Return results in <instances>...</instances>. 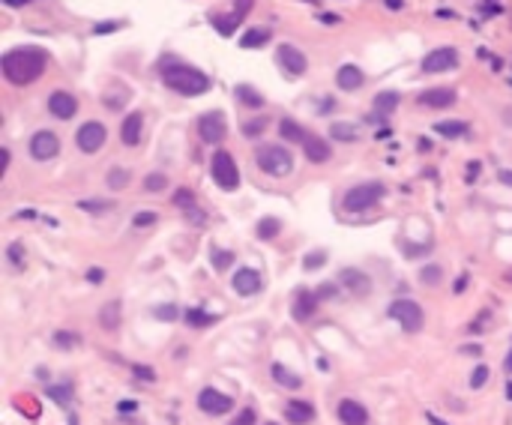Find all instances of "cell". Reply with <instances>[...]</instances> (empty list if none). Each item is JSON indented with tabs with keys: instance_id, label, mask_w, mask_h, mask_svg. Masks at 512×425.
<instances>
[{
	"instance_id": "cell-40",
	"label": "cell",
	"mask_w": 512,
	"mask_h": 425,
	"mask_svg": "<svg viewBox=\"0 0 512 425\" xmlns=\"http://www.w3.org/2000/svg\"><path fill=\"white\" fill-rule=\"evenodd\" d=\"M264 126H267L264 117H252V120H249V123L243 126V132H246L249 138H255V135H261V132H264Z\"/></svg>"
},
{
	"instance_id": "cell-23",
	"label": "cell",
	"mask_w": 512,
	"mask_h": 425,
	"mask_svg": "<svg viewBox=\"0 0 512 425\" xmlns=\"http://www.w3.org/2000/svg\"><path fill=\"white\" fill-rule=\"evenodd\" d=\"M99 327L108 330V332H114L117 327H120V300H111V303H105L99 309Z\"/></svg>"
},
{
	"instance_id": "cell-3",
	"label": "cell",
	"mask_w": 512,
	"mask_h": 425,
	"mask_svg": "<svg viewBox=\"0 0 512 425\" xmlns=\"http://www.w3.org/2000/svg\"><path fill=\"white\" fill-rule=\"evenodd\" d=\"M255 162L264 174H270V177H288V174L294 171V156L285 147H279V144H261L255 150Z\"/></svg>"
},
{
	"instance_id": "cell-35",
	"label": "cell",
	"mask_w": 512,
	"mask_h": 425,
	"mask_svg": "<svg viewBox=\"0 0 512 425\" xmlns=\"http://www.w3.org/2000/svg\"><path fill=\"white\" fill-rule=\"evenodd\" d=\"M441 278H444V270L437 267V263H429V267L419 270V282L422 285H441Z\"/></svg>"
},
{
	"instance_id": "cell-62",
	"label": "cell",
	"mask_w": 512,
	"mask_h": 425,
	"mask_svg": "<svg viewBox=\"0 0 512 425\" xmlns=\"http://www.w3.org/2000/svg\"><path fill=\"white\" fill-rule=\"evenodd\" d=\"M503 365H506V372H512V350L506 354V362H503Z\"/></svg>"
},
{
	"instance_id": "cell-34",
	"label": "cell",
	"mask_w": 512,
	"mask_h": 425,
	"mask_svg": "<svg viewBox=\"0 0 512 425\" xmlns=\"http://www.w3.org/2000/svg\"><path fill=\"white\" fill-rule=\"evenodd\" d=\"M330 132H333L335 141H357V138H360V132L350 126V123H333Z\"/></svg>"
},
{
	"instance_id": "cell-53",
	"label": "cell",
	"mask_w": 512,
	"mask_h": 425,
	"mask_svg": "<svg viewBox=\"0 0 512 425\" xmlns=\"http://www.w3.org/2000/svg\"><path fill=\"white\" fill-rule=\"evenodd\" d=\"M135 407H138L135 402H120V404H117V410H120V414H135Z\"/></svg>"
},
{
	"instance_id": "cell-49",
	"label": "cell",
	"mask_w": 512,
	"mask_h": 425,
	"mask_svg": "<svg viewBox=\"0 0 512 425\" xmlns=\"http://www.w3.org/2000/svg\"><path fill=\"white\" fill-rule=\"evenodd\" d=\"M234 4H237V6H234V16L246 19V16H249V9H252V4H255V0H234Z\"/></svg>"
},
{
	"instance_id": "cell-57",
	"label": "cell",
	"mask_w": 512,
	"mask_h": 425,
	"mask_svg": "<svg viewBox=\"0 0 512 425\" xmlns=\"http://www.w3.org/2000/svg\"><path fill=\"white\" fill-rule=\"evenodd\" d=\"M27 4H33V0H6V6H27Z\"/></svg>"
},
{
	"instance_id": "cell-28",
	"label": "cell",
	"mask_w": 512,
	"mask_h": 425,
	"mask_svg": "<svg viewBox=\"0 0 512 425\" xmlns=\"http://www.w3.org/2000/svg\"><path fill=\"white\" fill-rule=\"evenodd\" d=\"M240 21H243V19H240V16H234V12H231V16H216V12L210 16V24H213L222 36H231V33L240 27Z\"/></svg>"
},
{
	"instance_id": "cell-50",
	"label": "cell",
	"mask_w": 512,
	"mask_h": 425,
	"mask_svg": "<svg viewBox=\"0 0 512 425\" xmlns=\"http://www.w3.org/2000/svg\"><path fill=\"white\" fill-rule=\"evenodd\" d=\"M81 207H84V210H96V213H99V210H108L111 204H108V201H81Z\"/></svg>"
},
{
	"instance_id": "cell-27",
	"label": "cell",
	"mask_w": 512,
	"mask_h": 425,
	"mask_svg": "<svg viewBox=\"0 0 512 425\" xmlns=\"http://www.w3.org/2000/svg\"><path fill=\"white\" fill-rule=\"evenodd\" d=\"M273 377H276V384H282V387H288V389H300V387H303L300 374L288 372L282 362H273Z\"/></svg>"
},
{
	"instance_id": "cell-38",
	"label": "cell",
	"mask_w": 512,
	"mask_h": 425,
	"mask_svg": "<svg viewBox=\"0 0 512 425\" xmlns=\"http://www.w3.org/2000/svg\"><path fill=\"white\" fill-rule=\"evenodd\" d=\"M210 261H213V267H216V270H228L231 263H234V252H225V248H213V252H210Z\"/></svg>"
},
{
	"instance_id": "cell-37",
	"label": "cell",
	"mask_w": 512,
	"mask_h": 425,
	"mask_svg": "<svg viewBox=\"0 0 512 425\" xmlns=\"http://www.w3.org/2000/svg\"><path fill=\"white\" fill-rule=\"evenodd\" d=\"M46 392H48V399H54V402H61V404H69V399H72V387H69V384H57V387H46Z\"/></svg>"
},
{
	"instance_id": "cell-64",
	"label": "cell",
	"mask_w": 512,
	"mask_h": 425,
	"mask_svg": "<svg viewBox=\"0 0 512 425\" xmlns=\"http://www.w3.org/2000/svg\"><path fill=\"white\" fill-rule=\"evenodd\" d=\"M267 425H276V422H267Z\"/></svg>"
},
{
	"instance_id": "cell-51",
	"label": "cell",
	"mask_w": 512,
	"mask_h": 425,
	"mask_svg": "<svg viewBox=\"0 0 512 425\" xmlns=\"http://www.w3.org/2000/svg\"><path fill=\"white\" fill-rule=\"evenodd\" d=\"M315 294H318V300H327V297H333V294H335V285H333V282H327V285H320V288L315 290Z\"/></svg>"
},
{
	"instance_id": "cell-52",
	"label": "cell",
	"mask_w": 512,
	"mask_h": 425,
	"mask_svg": "<svg viewBox=\"0 0 512 425\" xmlns=\"http://www.w3.org/2000/svg\"><path fill=\"white\" fill-rule=\"evenodd\" d=\"M114 27H120V24H117V21H102V24L93 27V33H111Z\"/></svg>"
},
{
	"instance_id": "cell-33",
	"label": "cell",
	"mask_w": 512,
	"mask_h": 425,
	"mask_svg": "<svg viewBox=\"0 0 512 425\" xmlns=\"http://www.w3.org/2000/svg\"><path fill=\"white\" fill-rule=\"evenodd\" d=\"M144 189H147V192H165L168 189V177L162 171H153V174H147V177H144Z\"/></svg>"
},
{
	"instance_id": "cell-45",
	"label": "cell",
	"mask_w": 512,
	"mask_h": 425,
	"mask_svg": "<svg viewBox=\"0 0 512 425\" xmlns=\"http://www.w3.org/2000/svg\"><path fill=\"white\" fill-rule=\"evenodd\" d=\"M6 255H9V261H12V267H16V270L24 267V252H21V246H19V243H12V246L6 248Z\"/></svg>"
},
{
	"instance_id": "cell-22",
	"label": "cell",
	"mask_w": 512,
	"mask_h": 425,
	"mask_svg": "<svg viewBox=\"0 0 512 425\" xmlns=\"http://www.w3.org/2000/svg\"><path fill=\"white\" fill-rule=\"evenodd\" d=\"M362 81H365L362 72H360V66H354V63H345L339 72H335V84H339L342 90H348V93H350V90H360Z\"/></svg>"
},
{
	"instance_id": "cell-13",
	"label": "cell",
	"mask_w": 512,
	"mask_h": 425,
	"mask_svg": "<svg viewBox=\"0 0 512 425\" xmlns=\"http://www.w3.org/2000/svg\"><path fill=\"white\" fill-rule=\"evenodd\" d=\"M339 285H342L345 290H350L354 297H369V294H372V278H369V273H362V270H357V267H345V270L339 273Z\"/></svg>"
},
{
	"instance_id": "cell-60",
	"label": "cell",
	"mask_w": 512,
	"mask_h": 425,
	"mask_svg": "<svg viewBox=\"0 0 512 425\" xmlns=\"http://www.w3.org/2000/svg\"><path fill=\"white\" fill-rule=\"evenodd\" d=\"M476 171H479V165H476V162H471V171H467V180H474V177H476Z\"/></svg>"
},
{
	"instance_id": "cell-10",
	"label": "cell",
	"mask_w": 512,
	"mask_h": 425,
	"mask_svg": "<svg viewBox=\"0 0 512 425\" xmlns=\"http://www.w3.org/2000/svg\"><path fill=\"white\" fill-rule=\"evenodd\" d=\"M57 153H61V138H57L54 132L39 129L36 135L31 138V156L36 159V162H48V159H54Z\"/></svg>"
},
{
	"instance_id": "cell-1",
	"label": "cell",
	"mask_w": 512,
	"mask_h": 425,
	"mask_svg": "<svg viewBox=\"0 0 512 425\" xmlns=\"http://www.w3.org/2000/svg\"><path fill=\"white\" fill-rule=\"evenodd\" d=\"M48 54L36 48V46H24V48H12L0 57V69H4V78L16 87L33 84L42 72H46Z\"/></svg>"
},
{
	"instance_id": "cell-5",
	"label": "cell",
	"mask_w": 512,
	"mask_h": 425,
	"mask_svg": "<svg viewBox=\"0 0 512 425\" xmlns=\"http://www.w3.org/2000/svg\"><path fill=\"white\" fill-rule=\"evenodd\" d=\"M210 174H213L216 186H222L225 192H234V189L240 186V168H237V162H234V156L228 150H216L213 153Z\"/></svg>"
},
{
	"instance_id": "cell-55",
	"label": "cell",
	"mask_w": 512,
	"mask_h": 425,
	"mask_svg": "<svg viewBox=\"0 0 512 425\" xmlns=\"http://www.w3.org/2000/svg\"><path fill=\"white\" fill-rule=\"evenodd\" d=\"M384 4H387V6L392 9V12H399V9L404 6V4H402V0H384Z\"/></svg>"
},
{
	"instance_id": "cell-7",
	"label": "cell",
	"mask_w": 512,
	"mask_h": 425,
	"mask_svg": "<svg viewBox=\"0 0 512 425\" xmlns=\"http://www.w3.org/2000/svg\"><path fill=\"white\" fill-rule=\"evenodd\" d=\"M225 114L222 111H207V114H201L198 117V135L201 141H207V144H222L225 141Z\"/></svg>"
},
{
	"instance_id": "cell-12",
	"label": "cell",
	"mask_w": 512,
	"mask_h": 425,
	"mask_svg": "<svg viewBox=\"0 0 512 425\" xmlns=\"http://www.w3.org/2000/svg\"><path fill=\"white\" fill-rule=\"evenodd\" d=\"M276 61H279V66L291 78H300V75H305V69H309V61H305V54L297 46H282L276 51Z\"/></svg>"
},
{
	"instance_id": "cell-58",
	"label": "cell",
	"mask_w": 512,
	"mask_h": 425,
	"mask_svg": "<svg viewBox=\"0 0 512 425\" xmlns=\"http://www.w3.org/2000/svg\"><path fill=\"white\" fill-rule=\"evenodd\" d=\"M464 285H467V276H461L459 282H456V294H461V290H464Z\"/></svg>"
},
{
	"instance_id": "cell-42",
	"label": "cell",
	"mask_w": 512,
	"mask_h": 425,
	"mask_svg": "<svg viewBox=\"0 0 512 425\" xmlns=\"http://www.w3.org/2000/svg\"><path fill=\"white\" fill-rule=\"evenodd\" d=\"M153 315H156L159 320H177V318H180L177 305H156V309H153Z\"/></svg>"
},
{
	"instance_id": "cell-20",
	"label": "cell",
	"mask_w": 512,
	"mask_h": 425,
	"mask_svg": "<svg viewBox=\"0 0 512 425\" xmlns=\"http://www.w3.org/2000/svg\"><path fill=\"white\" fill-rule=\"evenodd\" d=\"M285 416H288L291 425H309V422H315L318 414H315V404H312V402H288Z\"/></svg>"
},
{
	"instance_id": "cell-14",
	"label": "cell",
	"mask_w": 512,
	"mask_h": 425,
	"mask_svg": "<svg viewBox=\"0 0 512 425\" xmlns=\"http://www.w3.org/2000/svg\"><path fill=\"white\" fill-rule=\"evenodd\" d=\"M261 285H264V278H261V273L252 267H240L234 273V290H237L240 297H255L261 290Z\"/></svg>"
},
{
	"instance_id": "cell-4",
	"label": "cell",
	"mask_w": 512,
	"mask_h": 425,
	"mask_svg": "<svg viewBox=\"0 0 512 425\" xmlns=\"http://www.w3.org/2000/svg\"><path fill=\"white\" fill-rule=\"evenodd\" d=\"M384 195H387L384 183H360V186H350L345 192L342 207H345V213H365V210H372Z\"/></svg>"
},
{
	"instance_id": "cell-59",
	"label": "cell",
	"mask_w": 512,
	"mask_h": 425,
	"mask_svg": "<svg viewBox=\"0 0 512 425\" xmlns=\"http://www.w3.org/2000/svg\"><path fill=\"white\" fill-rule=\"evenodd\" d=\"M501 183H506V186H512V174H509V171H501Z\"/></svg>"
},
{
	"instance_id": "cell-18",
	"label": "cell",
	"mask_w": 512,
	"mask_h": 425,
	"mask_svg": "<svg viewBox=\"0 0 512 425\" xmlns=\"http://www.w3.org/2000/svg\"><path fill=\"white\" fill-rule=\"evenodd\" d=\"M318 312V294H312V290H305V288H297V294H294V318L300 320V324H305L312 315Z\"/></svg>"
},
{
	"instance_id": "cell-32",
	"label": "cell",
	"mask_w": 512,
	"mask_h": 425,
	"mask_svg": "<svg viewBox=\"0 0 512 425\" xmlns=\"http://www.w3.org/2000/svg\"><path fill=\"white\" fill-rule=\"evenodd\" d=\"M183 320L189 327H210V324H216V315H207L204 309H189V312H183Z\"/></svg>"
},
{
	"instance_id": "cell-46",
	"label": "cell",
	"mask_w": 512,
	"mask_h": 425,
	"mask_svg": "<svg viewBox=\"0 0 512 425\" xmlns=\"http://www.w3.org/2000/svg\"><path fill=\"white\" fill-rule=\"evenodd\" d=\"M174 204H177V207H183V210H189V207H195V195L189 192V189H180V192L174 195Z\"/></svg>"
},
{
	"instance_id": "cell-24",
	"label": "cell",
	"mask_w": 512,
	"mask_h": 425,
	"mask_svg": "<svg viewBox=\"0 0 512 425\" xmlns=\"http://www.w3.org/2000/svg\"><path fill=\"white\" fill-rule=\"evenodd\" d=\"M279 132H282V138H285L288 144H303L305 138H309V132H305L297 120H291V117H285V120L279 123Z\"/></svg>"
},
{
	"instance_id": "cell-56",
	"label": "cell",
	"mask_w": 512,
	"mask_h": 425,
	"mask_svg": "<svg viewBox=\"0 0 512 425\" xmlns=\"http://www.w3.org/2000/svg\"><path fill=\"white\" fill-rule=\"evenodd\" d=\"M87 278H90V282H102V270H90V273H87Z\"/></svg>"
},
{
	"instance_id": "cell-29",
	"label": "cell",
	"mask_w": 512,
	"mask_h": 425,
	"mask_svg": "<svg viewBox=\"0 0 512 425\" xmlns=\"http://www.w3.org/2000/svg\"><path fill=\"white\" fill-rule=\"evenodd\" d=\"M237 99L243 102L246 108H264V96H261L255 87H249V84H237Z\"/></svg>"
},
{
	"instance_id": "cell-17",
	"label": "cell",
	"mask_w": 512,
	"mask_h": 425,
	"mask_svg": "<svg viewBox=\"0 0 512 425\" xmlns=\"http://www.w3.org/2000/svg\"><path fill=\"white\" fill-rule=\"evenodd\" d=\"M141 132H144V114H141V111H132V114H129L126 120L120 123V141L126 144V147H138Z\"/></svg>"
},
{
	"instance_id": "cell-19",
	"label": "cell",
	"mask_w": 512,
	"mask_h": 425,
	"mask_svg": "<svg viewBox=\"0 0 512 425\" xmlns=\"http://www.w3.org/2000/svg\"><path fill=\"white\" fill-rule=\"evenodd\" d=\"M335 414H339V419L345 425H365L369 422V414H365V407L354 399H342L339 407H335Z\"/></svg>"
},
{
	"instance_id": "cell-36",
	"label": "cell",
	"mask_w": 512,
	"mask_h": 425,
	"mask_svg": "<svg viewBox=\"0 0 512 425\" xmlns=\"http://www.w3.org/2000/svg\"><path fill=\"white\" fill-rule=\"evenodd\" d=\"M129 186V171L126 168H111L108 174V189L111 192H117V189H126Z\"/></svg>"
},
{
	"instance_id": "cell-16",
	"label": "cell",
	"mask_w": 512,
	"mask_h": 425,
	"mask_svg": "<svg viewBox=\"0 0 512 425\" xmlns=\"http://www.w3.org/2000/svg\"><path fill=\"white\" fill-rule=\"evenodd\" d=\"M456 99H459V93L452 90V87H432V90L419 93V105H426V108H449V105H456Z\"/></svg>"
},
{
	"instance_id": "cell-44",
	"label": "cell",
	"mask_w": 512,
	"mask_h": 425,
	"mask_svg": "<svg viewBox=\"0 0 512 425\" xmlns=\"http://www.w3.org/2000/svg\"><path fill=\"white\" fill-rule=\"evenodd\" d=\"M432 246H434V243H426V246H411V243H402V252H404L407 258H419V255L432 252Z\"/></svg>"
},
{
	"instance_id": "cell-31",
	"label": "cell",
	"mask_w": 512,
	"mask_h": 425,
	"mask_svg": "<svg viewBox=\"0 0 512 425\" xmlns=\"http://www.w3.org/2000/svg\"><path fill=\"white\" fill-rule=\"evenodd\" d=\"M279 231H282V222L276 216H267V219H261L258 222V228H255V234L261 240H273V237H279Z\"/></svg>"
},
{
	"instance_id": "cell-2",
	"label": "cell",
	"mask_w": 512,
	"mask_h": 425,
	"mask_svg": "<svg viewBox=\"0 0 512 425\" xmlns=\"http://www.w3.org/2000/svg\"><path fill=\"white\" fill-rule=\"evenodd\" d=\"M162 81L180 96H201L210 90V78L201 69L180 63L177 57H162Z\"/></svg>"
},
{
	"instance_id": "cell-11",
	"label": "cell",
	"mask_w": 512,
	"mask_h": 425,
	"mask_svg": "<svg viewBox=\"0 0 512 425\" xmlns=\"http://www.w3.org/2000/svg\"><path fill=\"white\" fill-rule=\"evenodd\" d=\"M198 407L207 416H222V414H228V410H234V399L225 395V392L213 389V387H207V389H201V395H198Z\"/></svg>"
},
{
	"instance_id": "cell-15",
	"label": "cell",
	"mask_w": 512,
	"mask_h": 425,
	"mask_svg": "<svg viewBox=\"0 0 512 425\" xmlns=\"http://www.w3.org/2000/svg\"><path fill=\"white\" fill-rule=\"evenodd\" d=\"M48 111L57 117V120H72L78 111V99L72 96V93H63V90H57L48 96Z\"/></svg>"
},
{
	"instance_id": "cell-63",
	"label": "cell",
	"mask_w": 512,
	"mask_h": 425,
	"mask_svg": "<svg viewBox=\"0 0 512 425\" xmlns=\"http://www.w3.org/2000/svg\"><path fill=\"white\" fill-rule=\"evenodd\" d=\"M506 395H509V399H512V384H506Z\"/></svg>"
},
{
	"instance_id": "cell-8",
	"label": "cell",
	"mask_w": 512,
	"mask_h": 425,
	"mask_svg": "<svg viewBox=\"0 0 512 425\" xmlns=\"http://www.w3.org/2000/svg\"><path fill=\"white\" fill-rule=\"evenodd\" d=\"M422 72L426 75H437V72H446V69H456L459 66V51L456 48H449V46H444V48H434V51H429L426 57H422Z\"/></svg>"
},
{
	"instance_id": "cell-43",
	"label": "cell",
	"mask_w": 512,
	"mask_h": 425,
	"mask_svg": "<svg viewBox=\"0 0 512 425\" xmlns=\"http://www.w3.org/2000/svg\"><path fill=\"white\" fill-rule=\"evenodd\" d=\"M486 380H489V365H476L471 374V387L479 389V387H486Z\"/></svg>"
},
{
	"instance_id": "cell-54",
	"label": "cell",
	"mask_w": 512,
	"mask_h": 425,
	"mask_svg": "<svg viewBox=\"0 0 512 425\" xmlns=\"http://www.w3.org/2000/svg\"><path fill=\"white\" fill-rule=\"evenodd\" d=\"M135 374H138V377H147V380H153V372H150V369H141V365H135Z\"/></svg>"
},
{
	"instance_id": "cell-9",
	"label": "cell",
	"mask_w": 512,
	"mask_h": 425,
	"mask_svg": "<svg viewBox=\"0 0 512 425\" xmlns=\"http://www.w3.org/2000/svg\"><path fill=\"white\" fill-rule=\"evenodd\" d=\"M75 144H78V150L87 153V156L99 153V150H102V144H105V126L96 123V120H87V123L78 129Z\"/></svg>"
},
{
	"instance_id": "cell-25",
	"label": "cell",
	"mask_w": 512,
	"mask_h": 425,
	"mask_svg": "<svg viewBox=\"0 0 512 425\" xmlns=\"http://www.w3.org/2000/svg\"><path fill=\"white\" fill-rule=\"evenodd\" d=\"M270 31L267 27H252V31H246L243 36H240V48H261V46H267L270 42Z\"/></svg>"
},
{
	"instance_id": "cell-48",
	"label": "cell",
	"mask_w": 512,
	"mask_h": 425,
	"mask_svg": "<svg viewBox=\"0 0 512 425\" xmlns=\"http://www.w3.org/2000/svg\"><path fill=\"white\" fill-rule=\"evenodd\" d=\"M231 425H255V410H249V407H243L240 410V416L234 419Z\"/></svg>"
},
{
	"instance_id": "cell-30",
	"label": "cell",
	"mask_w": 512,
	"mask_h": 425,
	"mask_svg": "<svg viewBox=\"0 0 512 425\" xmlns=\"http://www.w3.org/2000/svg\"><path fill=\"white\" fill-rule=\"evenodd\" d=\"M396 108H399V93L387 90V93H377V96H375V111H377V114L390 117V114L396 111Z\"/></svg>"
},
{
	"instance_id": "cell-6",
	"label": "cell",
	"mask_w": 512,
	"mask_h": 425,
	"mask_svg": "<svg viewBox=\"0 0 512 425\" xmlns=\"http://www.w3.org/2000/svg\"><path fill=\"white\" fill-rule=\"evenodd\" d=\"M396 324L404 330V332H419L422 324H426V315H422V305L414 303V300H396L390 305V312H387Z\"/></svg>"
},
{
	"instance_id": "cell-47",
	"label": "cell",
	"mask_w": 512,
	"mask_h": 425,
	"mask_svg": "<svg viewBox=\"0 0 512 425\" xmlns=\"http://www.w3.org/2000/svg\"><path fill=\"white\" fill-rule=\"evenodd\" d=\"M54 345H57V347H75V345H78V335H75V332H57V335H54Z\"/></svg>"
},
{
	"instance_id": "cell-26",
	"label": "cell",
	"mask_w": 512,
	"mask_h": 425,
	"mask_svg": "<svg viewBox=\"0 0 512 425\" xmlns=\"http://www.w3.org/2000/svg\"><path fill=\"white\" fill-rule=\"evenodd\" d=\"M434 132L437 135H444V138H461L471 132V126H467L464 120H444V123H434Z\"/></svg>"
},
{
	"instance_id": "cell-21",
	"label": "cell",
	"mask_w": 512,
	"mask_h": 425,
	"mask_svg": "<svg viewBox=\"0 0 512 425\" xmlns=\"http://www.w3.org/2000/svg\"><path fill=\"white\" fill-rule=\"evenodd\" d=\"M303 153H305V159H309V162H315V165L327 162V159L333 156V150L327 147V141L318 138V135H309V138L303 141Z\"/></svg>"
},
{
	"instance_id": "cell-41",
	"label": "cell",
	"mask_w": 512,
	"mask_h": 425,
	"mask_svg": "<svg viewBox=\"0 0 512 425\" xmlns=\"http://www.w3.org/2000/svg\"><path fill=\"white\" fill-rule=\"evenodd\" d=\"M156 219H159V216H156L153 210H141V213H135L132 225H135V228H150V225L156 222Z\"/></svg>"
},
{
	"instance_id": "cell-39",
	"label": "cell",
	"mask_w": 512,
	"mask_h": 425,
	"mask_svg": "<svg viewBox=\"0 0 512 425\" xmlns=\"http://www.w3.org/2000/svg\"><path fill=\"white\" fill-rule=\"evenodd\" d=\"M324 263H327V252H324V248H318V252H309V255L303 258V267H305V270H320Z\"/></svg>"
},
{
	"instance_id": "cell-61",
	"label": "cell",
	"mask_w": 512,
	"mask_h": 425,
	"mask_svg": "<svg viewBox=\"0 0 512 425\" xmlns=\"http://www.w3.org/2000/svg\"><path fill=\"white\" fill-rule=\"evenodd\" d=\"M429 422H432V425H446V422H444V419H437V416H434V414H429Z\"/></svg>"
}]
</instances>
